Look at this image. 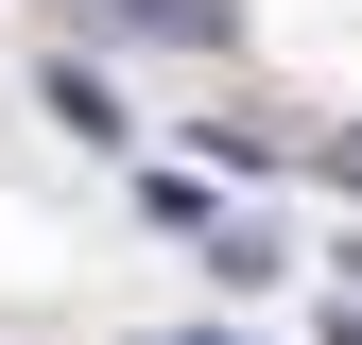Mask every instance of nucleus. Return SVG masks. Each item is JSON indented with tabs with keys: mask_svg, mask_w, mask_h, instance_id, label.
I'll return each mask as SVG.
<instances>
[{
	"mask_svg": "<svg viewBox=\"0 0 362 345\" xmlns=\"http://www.w3.org/2000/svg\"><path fill=\"white\" fill-rule=\"evenodd\" d=\"M345 172H362V139H345Z\"/></svg>",
	"mask_w": 362,
	"mask_h": 345,
	"instance_id": "f257e3e1",
	"label": "nucleus"
}]
</instances>
